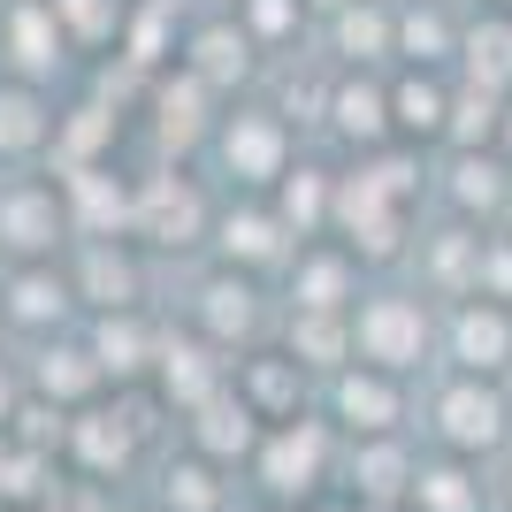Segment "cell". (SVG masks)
I'll return each mask as SVG.
<instances>
[{
    "label": "cell",
    "instance_id": "6da1fadb",
    "mask_svg": "<svg viewBox=\"0 0 512 512\" xmlns=\"http://www.w3.org/2000/svg\"><path fill=\"white\" fill-rule=\"evenodd\" d=\"M299 161V138H291V115L283 107H230L214 123V169L230 176L237 192H276Z\"/></svg>",
    "mask_w": 512,
    "mask_h": 512
},
{
    "label": "cell",
    "instance_id": "7a4b0ae2",
    "mask_svg": "<svg viewBox=\"0 0 512 512\" xmlns=\"http://www.w3.org/2000/svg\"><path fill=\"white\" fill-rule=\"evenodd\" d=\"M214 199L207 184H199L184 161H153L146 176H138V214H130V237H146V245H161V253H192L199 237H214Z\"/></svg>",
    "mask_w": 512,
    "mask_h": 512
},
{
    "label": "cell",
    "instance_id": "3957f363",
    "mask_svg": "<svg viewBox=\"0 0 512 512\" xmlns=\"http://www.w3.org/2000/svg\"><path fill=\"white\" fill-rule=\"evenodd\" d=\"M406 207H413V199L398 192L367 153L337 176V237L360 260H398V253H406Z\"/></svg>",
    "mask_w": 512,
    "mask_h": 512
},
{
    "label": "cell",
    "instance_id": "277c9868",
    "mask_svg": "<svg viewBox=\"0 0 512 512\" xmlns=\"http://www.w3.org/2000/svg\"><path fill=\"white\" fill-rule=\"evenodd\" d=\"M214 123H222V92L199 85L184 62L161 69L146 85V130H153V153H161V161H184V153L214 146Z\"/></svg>",
    "mask_w": 512,
    "mask_h": 512
},
{
    "label": "cell",
    "instance_id": "5b68a950",
    "mask_svg": "<svg viewBox=\"0 0 512 512\" xmlns=\"http://www.w3.org/2000/svg\"><path fill=\"white\" fill-rule=\"evenodd\" d=\"M214 245H222V268H245V276L291 268V260H299V230L276 214L268 192H237L230 207L214 214Z\"/></svg>",
    "mask_w": 512,
    "mask_h": 512
},
{
    "label": "cell",
    "instance_id": "8992f818",
    "mask_svg": "<svg viewBox=\"0 0 512 512\" xmlns=\"http://www.w3.org/2000/svg\"><path fill=\"white\" fill-rule=\"evenodd\" d=\"M352 337H360V360L367 367H390V375H406V367H421L428 352V299H413V291H375V299L352 306Z\"/></svg>",
    "mask_w": 512,
    "mask_h": 512
},
{
    "label": "cell",
    "instance_id": "52a82bcc",
    "mask_svg": "<svg viewBox=\"0 0 512 512\" xmlns=\"http://www.w3.org/2000/svg\"><path fill=\"white\" fill-rule=\"evenodd\" d=\"M69 237V207L62 184H39V176H8L0 184V253L8 260H54Z\"/></svg>",
    "mask_w": 512,
    "mask_h": 512
},
{
    "label": "cell",
    "instance_id": "ba28073f",
    "mask_svg": "<svg viewBox=\"0 0 512 512\" xmlns=\"http://www.w3.org/2000/svg\"><path fill=\"white\" fill-rule=\"evenodd\" d=\"M505 428H512V406H505V390H497V375H451V383L436 390V436H444L459 459L497 451Z\"/></svg>",
    "mask_w": 512,
    "mask_h": 512
},
{
    "label": "cell",
    "instance_id": "9c48e42d",
    "mask_svg": "<svg viewBox=\"0 0 512 512\" xmlns=\"http://www.w3.org/2000/svg\"><path fill=\"white\" fill-rule=\"evenodd\" d=\"M62 207H69V237H130L138 214V176H123L115 161L100 169H62Z\"/></svg>",
    "mask_w": 512,
    "mask_h": 512
},
{
    "label": "cell",
    "instance_id": "30bf717a",
    "mask_svg": "<svg viewBox=\"0 0 512 512\" xmlns=\"http://www.w3.org/2000/svg\"><path fill=\"white\" fill-rule=\"evenodd\" d=\"M321 123L337 130L352 153L398 146V115H390V77H375V69H337V85H329V107H321Z\"/></svg>",
    "mask_w": 512,
    "mask_h": 512
},
{
    "label": "cell",
    "instance_id": "8fae6325",
    "mask_svg": "<svg viewBox=\"0 0 512 512\" xmlns=\"http://www.w3.org/2000/svg\"><path fill=\"white\" fill-rule=\"evenodd\" d=\"M0 54H8V77L46 85L77 46H69L62 8H54V0H8V8H0Z\"/></svg>",
    "mask_w": 512,
    "mask_h": 512
},
{
    "label": "cell",
    "instance_id": "7c38bea8",
    "mask_svg": "<svg viewBox=\"0 0 512 512\" xmlns=\"http://www.w3.org/2000/svg\"><path fill=\"white\" fill-rule=\"evenodd\" d=\"M260 54H268V46H260L237 16H207V23H192V31H184V54H176V62L192 69L199 85H214L222 100H230V92L253 85Z\"/></svg>",
    "mask_w": 512,
    "mask_h": 512
},
{
    "label": "cell",
    "instance_id": "4fadbf2b",
    "mask_svg": "<svg viewBox=\"0 0 512 512\" xmlns=\"http://www.w3.org/2000/svg\"><path fill=\"white\" fill-rule=\"evenodd\" d=\"M253 467H260V490L276 497V505H291V497H306L321 482V467H329V436H321V421H276L268 436H260L253 451Z\"/></svg>",
    "mask_w": 512,
    "mask_h": 512
},
{
    "label": "cell",
    "instance_id": "5bb4252c",
    "mask_svg": "<svg viewBox=\"0 0 512 512\" xmlns=\"http://www.w3.org/2000/svg\"><path fill=\"white\" fill-rule=\"evenodd\" d=\"M444 352L459 375H505L512 367V306L505 299H451Z\"/></svg>",
    "mask_w": 512,
    "mask_h": 512
},
{
    "label": "cell",
    "instance_id": "9a60e30c",
    "mask_svg": "<svg viewBox=\"0 0 512 512\" xmlns=\"http://www.w3.org/2000/svg\"><path fill=\"white\" fill-rule=\"evenodd\" d=\"M69 283L92 314H123V306L146 299V276H138V253L130 237H77V260H69Z\"/></svg>",
    "mask_w": 512,
    "mask_h": 512
},
{
    "label": "cell",
    "instance_id": "2e32d148",
    "mask_svg": "<svg viewBox=\"0 0 512 512\" xmlns=\"http://www.w3.org/2000/svg\"><path fill=\"white\" fill-rule=\"evenodd\" d=\"M360 306V253L352 245H299L291 260V314H352Z\"/></svg>",
    "mask_w": 512,
    "mask_h": 512
},
{
    "label": "cell",
    "instance_id": "e0dca14e",
    "mask_svg": "<svg viewBox=\"0 0 512 512\" xmlns=\"http://www.w3.org/2000/svg\"><path fill=\"white\" fill-rule=\"evenodd\" d=\"M451 92L459 69H390V115H398V146H436L451 130Z\"/></svg>",
    "mask_w": 512,
    "mask_h": 512
},
{
    "label": "cell",
    "instance_id": "ac0fdd59",
    "mask_svg": "<svg viewBox=\"0 0 512 512\" xmlns=\"http://www.w3.org/2000/svg\"><path fill=\"white\" fill-rule=\"evenodd\" d=\"M54 130H62L54 92L31 85V77H0V161H46Z\"/></svg>",
    "mask_w": 512,
    "mask_h": 512
},
{
    "label": "cell",
    "instance_id": "d6986e66",
    "mask_svg": "<svg viewBox=\"0 0 512 512\" xmlns=\"http://www.w3.org/2000/svg\"><path fill=\"white\" fill-rule=\"evenodd\" d=\"M329 398H337V421L352 436H398V413H406V390L390 367H367L352 360L344 375H329Z\"/></svg>",
    "mask_w": 512,
    "mask_h": 512
},
{
    "label": "cell",
    "instance_id": "ffe728a7",
    "mask_svg": "<svg viewBox=\"0 0 512 512\" xmlns=\"http://www.w3.org/2000/svg\"><path fill=\"white\" fill-rule=\"evenodd\" d=\"M192 321H199V337H207V344H222V352L253 344V329H260V283L245 276V268H214V276L199 283Z\"/></svg>",
    "mask_w": 512,
    "mask_h": 512
},
{
    "label": "cell",
    "instance_id": "44dd1931",
    "mask_svg": "<svg viewBox=\"0 0 512 512\" xmlns=\"http://www.w3.org/2000/svg\"><path fill=\"white\" fill-rule=\"evenodd\" d=\"M444 199L459 207V222H497V214H512V161L497 146H467L451 153L444 169Z\"/></svg>",
    "mask_w": 512,
    "mask_h": 512
},
{
    "label": "cell",
    "instance_id": "7402d4cb",
    "mask_svg": "<svg viewBox=\"0 0 512 512\" xmlns=\"http://www.w3.org/2000/svg\"><path fill=\"white\" fill-rule=\"evenodd\" d=\"M321 31H329L337 69H383V62H398V8H383V0H352V8H337Z\"/></svg>",
    "mask_w": 512,
    "mask_h": 512
},
{
    "label": "cell",
    "instance_id": "603a6c76",
    "mask_svg": "<svg viewBox=\"0 0 512 512\" xmlns=\"http://www.w3.org/2000/svg\"><path fill=\"white\" fill-rule=\"evenodd\" d=\"M0 306H8L16 329H54L69 306H85V299H77V283H69L54 260H16L8 283H0Z\"/></svg>",
    "mask_w": 512,
    "mask_h": 512
},
{
    "label": "cell",
    "instance_id": "cb8c5ba5",
    "mask_svg": "<svg viewBox=\"0 0 512 512\" xmlns=\"http://www.w3.org/2000/svg\"><path fill=\"white\" fill-rule=\"evenodd\" d=\"M115 138H123V107H107V92L62 107V130H54V176H62V169H100V161H115Z\"/></svg>",
    "mask_w": 512,
    "mask_h": 512
},
{
    "label": "cell",
    "instance_id": "d4e9b609",
    "mask_svg": "<svg viewBox=\"0 0 512 512\" xmlns=\"http://www.w3.org/2000/svg\"><path fill=\"white\" fill-rule=\"evenodd\" d=\"M260 436H268V421H260V413L245 406V398H237V383L192 413V444L207 451L214 467H230V459H253V451H260Z\"/></svg>",
    "mask_w": 512,
    "mask_h": 512
},
{
    "label": "cell",
    "instance_id": "484cf974",
    "mask_svg": "<svg viewBox=\"0 0 512 512\" xmlns=\"http://www.w3.org/2000/svg\"><path fill=\"white\" fill-rule=\"evenodd\" d=\"M222 344H207V337H184V344H161V398L169 406H184V413H199L207 398H222L230 390V375H222V360H214Z\"/></svg>",
    "mask_w": 512,
    "mask_h": 512
},
{
    "label": "cell",
    "instance_id": "4316f807",
    "mask_svg": "<svg viewBox=\"0 0 512 512\" xmlns=\"http://www.w3.org/2000/svg\"><path fill=\"white\" fill-rule=\"evenodd\" d=\"M421 283L444 291V299H474V283H482V230H474V222L436 230L428 253H421Z\"/></svg>",
    "mask_w": 512,
    "mask_h": 512
},
{
    "label": "cell",
    "instance_id": "83f0119b",
    "mask_svg": "<svg viewBox=\"0 0 512 512\" xmlns=\"http://www.w3.org/2000/svg\"><path fill=\"white\" fill-rule=\"evenodd\" d=\"M283 352L306 367V375H344L360 360V337H352V314H291V337Z\"/></svg>",
    "mask_w": 512,
    "mask_h": 512
},
{
    "label": "cell",
    "instance_id": "f1b7e54d",
    "mask_svg": "<svg viewBox=\"0 0 512 512\" xmlns=\"http://www.w3.org/2000/svg\"><path fill=\"white\" fill-rule=\"evenodd\" d=\"M268 199H276V214H283L299 237L337 230V176L321 169V161H291V176H283Z\"/></svg>",
    "mask_w": 512,
    "mask_h": 512
},
{
    "label": "cell",
    "instance_id": "f546056e",
    "mask_svg": "<svg viewBox=\"0 0 512 512\" xmlns=\"http://www.w3.org/2000/svg\"><path fill=\"white\" fill-rule=\"evenodd\" d=\"M459 31L467 23H451L436 0H413V8H398V62L406 69H459Z\"/></svg>",
    "mask_w": 512,
    "mask_h": 512
},
{
    "label": "cell",
    "instance_id": "4dcf8cb0",
    "mask_svg": "<svg viewBox=\"0 0 512 512\" xmlns=\"http://www.w3.org/2000/svg\"><path fill=\"white\" fill-rule=\"evenodd\" d=\"M299 375H306V367L291 360V352H260V360L237 367V398H245L268 428H276V421H299Z\"/></svg>",
    "mask_w": 512,
    "mask_h": 512
},
{
    "label": "cell",
    "instance_id": "1f68e13d",
    "mask_svg": "<svg viewBox=\"0 0 512 512\" xmlns=\"http://www.w3.org/2000/svg\"><path fill=\"white\" fill-rule=\"evenodd\" d=\"M459 77H474L490 92H512V16L505 8H482L459 31Z\"/></svg>",
    "mask_w": 512,
    "mask_h": 512
},
{
    "label": "cell",
    "instance_id": "d6a6232c",
    "mask_svg": "<svg viewBox=\"0 0 512 512\" xmlns=\"http://www.w3.org/2000/svg\"><path fill=\"white\" fill-rule=\"evenodd\" d=\"M92 352H100V367L115 375V383H130V375L161 367V337L138 321V306H123V314H100V321H92Z\"/></svg>",
    "mask_w": 512,
    "mask_h": 512
},
{
    "label": "cell",
    "instance_id": "836d02e7",
    "mask_svg": "<svg viewBox=\"0 0 512 512\" xmlns=\"http://www.w3.org/2000/svg\"><path fill=\"white\" fill-rule=\"evenodd\" d=\"M31 383H39L54 406H77V398H92V390L107 383V367H100L92 344H46L39 367H31Z\"/></svg>",
    "mask_w": 512,
    "mask_h": 512
},
{
    "label": "cell",
    "instance_id": "e575fe53",
    "mask_svg": "<svg viewBox=\"0 0 512 512\" xmlns=\"http://www.w3.org/2000/svg\"><path fill=\"white\" fill-rule=\"evenodd\" d=\"M138 428L146 421H123V413H77V421H69V451H77L92 474H115L130 459V444H138Z\"/></svg>",
    "mask_w": 512,
    "mask_h": 512
},
{
    "label": "cell",
    "instance_id": "d590c367",
    "mask_svg": "<svg viewBox=\"0 0 512 512\" xmlns=\"http://www.w3.org/2000/svg\"><path fill=\"white\" fill-rule=\"evenodd\" d=\"M352 474H360V497H367V505H398V497H413V474H421V467H406L398 436H360Z\"/></svg>",
    "mask_w": 512,
    "mask_h": 512
},
{
    "label": "cell",
    "instance_id": "8d00e7d4",
    "mask_svg": "<svg viewBox=\"0 0 512 512\" xmlns=\"http://www.w3.org/2000/svg\"><path fill=\"white\" fill-rule=\"evenodd\" d=\"M413 512H482V482H474L467 459H444V467H421L413 474Z\"/></svg>",
    "mask_w": 512,
    "mask_h": 512
},
{
    "label": "cell",
    "instance_id": "74e56055",
    "mask_svg": "<svg viewBox=\"0 0 512 512\" xmlns=\"http://www.w3.org/2000/svg\"><path fill=\"white\" fill-rule=\"evenodd\" d=\"M62 8V31L77 54L92 46H123V23H130V0H54Z\"/></svg>",
    "mask_w": 512,
    "mask_h": 512
},
{
    "label": "cell",
    "instance_id": "f35d334b",
    "mask_svg": "<svg viewBox=\"0 0 512 512\" xmlns=\"http://www.w3.org/2000/svg\"><path fill=\"white\" fill-rule=\"evenodd\" d=\"M230 16L245 23V31H253V39L268 46V54H276V46H291V39L306 31V23H314V8H306V0H237Z\"/></svg>",
    "mask_w": 512,
    "mask_h": 512
},
{
    "label": "cell",
    "instance_id": "ab89813d",
    "mask_svg": "<svg viewBox=\"0 0 512 512\" xmlns=\"http://www.w3.org/2000/svg\"><path fill=\"white\" fill-rule=\"evenodd\" d=\"M169 505L176 512H222V482H214V459H207V451L184 459V467H169Z\"/></svg>",
    "mask_w": 512,
    "mask_h": 512
},
{
    "label": "cell",
    "instance_id": "60d3db41",
    "mask_svg": "<svg viewBox=\"0 0 512 512\" xmlns=\"http://www.w3.org/2000/svg\"><path fill=\"white\" fill-rule=\"evenodd\" d=\"M474 299H512V230L482 237V283H474Z\"/></svg>",
    "mask_w": 512,
    "mask_h": 512
},
{
    "label": "cell",
    "instance_id": "b9f144b4",
    "mask_svg": "<svg viewBox=\"0 0 512 512\" xmlns=\"http://www.w3.org/2000/svg\"><path fill=\"white\" fill-rule=\"evenodd\" d=\"M16 413H23V406H16V375L0 367V421H16Z\"/></svg>",
    "mask_w": 512,
    "mask_h": 512
},
{
    "label": "cell",
    "instance_id": "7bdbcfd3",
    "mask_svg": "<svg viewBox=\"0 0 512 512\" xmlns=\"http://www.w3.org/2000/svg\"><path fill=\"white\" fill-rule=\"evenodd\" d=\"M306 8H314V23H329L337 8H352V0H306Z\"/></svg>",
    "mask_w": 512,
    "mask_h": 512
},
{
    "label": "cell",
    "instance_id": "ee69618b",
    "mask_svg": "<svg viewBox=\"0 0 512 512\" xmlns=\"http://www.w3.org/2000/svg\"><path fill=\"white\" fill-rule=\"evenodd\" d=\"M497 153L512 161V100H505V130H497Z\"/></svg>",
    "mask_w": 512,
    "mask_h": 512
},
{
    "label": "cell",
    "instance_id": "f6af8a7d",
    "mask_svg": "<svg viewBox=\"0 0 512 512\" xmlns=\"http://www.w3.org/2000/svg\"><path fill=\"white\" fill-rule=\"evenodd\" d=\"M490 8H505V16H512V0H490Z\"/></svg>",
    "mask_w": 512,
    "mask_h": 512
},
{
    "label": "cell",
    "instance_id": "bcb514c9",
    "mask_svg": "<svg viewBox=\"0 0 512 512\" xmlns=\"http://www.w3.org/2000/svg\"><path fill=\"white\" fill-rule=\"evenodd\" d=\"M0 321H8V306H0Z\"/></svg>",
    "mask_w": 512,
    "mask_h": 512
},
{
    "label": "cell",
    "instance_id": "7dc6e473",
    "mask_svg": "<svg viewBox=\"0 0 512 512\" xmlns=\"http://www.w3.org/2000/svg\"><path fill=\"white\" fill-rule=\"evenodd\" d=\"M505 505H512V490H505Z\"/></svg>",
    "mask_w": 512,
    "mask_h": 512
},
{
    "label": "cell",
    "instance_id": "c3c4849f",
    "mask_svg": "<svg viewBox=\"0 0 512 512\" xmlns=\"http://www.w3.org/2000/svg\"><path fill=\"white\" fill-rule=\"evenodd\" d=\"M505 222H512V214H505Z\"/></svg>",
    "mask_w": 512,
    "mask_h": 512
}]
</instances>
